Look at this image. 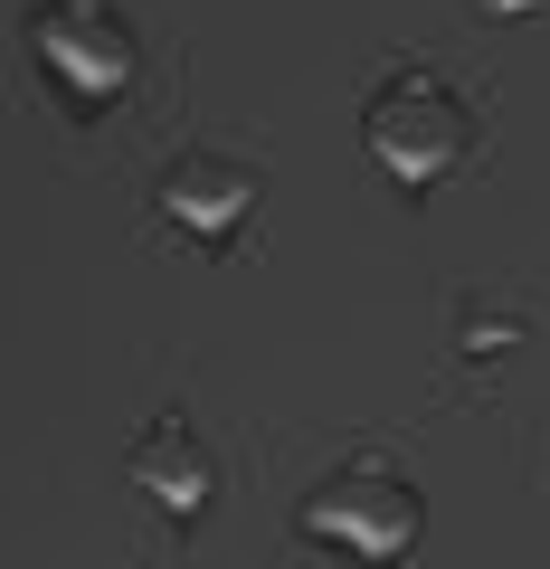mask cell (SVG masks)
Returning a JSON list of instances; mask_svg holds the SVG:
<instances>
[{"instance_id":"cell-1","label":"cell","mask_w":550,"mask_h":569,"mask_svg":"<svg viewBox=\"0 0 550 569\" xmlns=\"http://www.w3.org/2000/svg\"><path fill=\"white\" fill-rule=\"evenodd\" d=\"M370 142L389 152V171H447L456 152H466V114H456L447 86H428V114H408V96H380L370 104Z\"/></svg>"}]
</instances>
